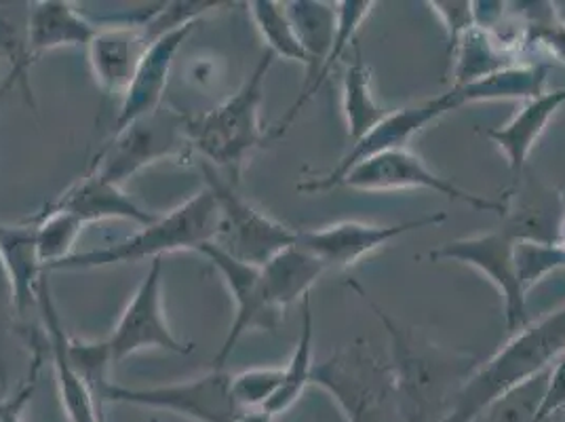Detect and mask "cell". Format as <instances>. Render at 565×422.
I'll return each instance as SVG.
<instances>
[{
  "label": "cell",
  "instance_id": "1",
  "mask_svg": "<svg viewBox=\"0 0 565 422\" xmlns=\"http://www.w3.org/2000/svg\"><path fill=\"white\" fill-rule=\"evenodd\" d=\"M565 351V305L511 340L465 378L441 422H472L495 399L548 370Z\"/></svg>",
  "mask_w": 565,
  "mask_h": 422
},
{
  "label": "cell",
  "instance_id": "2",
  "mask_svg": "<svg viewBox=\"0 0 565 422\" xmlns=\"http://www.w3.org/2000/svg\"><path fill=\"white\" fill-rule=\"evenodd\" d=\"M361 300L374 310L377 321L391 338V370L395 376L399 398L401 422H441L449 403L471 374L465 361H456L451 355L426 342L412 329L403 328L382 306L370 298V294L351 283ZM471 368V366H469Z\"/></svg>",
  "mask_w": 565,
  "mask_h": 422
},
{
  "label": "cell",
  "instance_id": "3",
  "mask_svg": "<svg viewBox=\"0 0 565 422\" xmlns=\"http://www.w3.org/2000/svg\"><path fill=\"white\" fill-rule=\"evenodd\" d=\"M220 235V210L212 190L192 194L182 205L159 215L152 224L141 226L136 235L115 243L78 250L71 259L55 264L53 271H94L117 264H136L163 260L175 252H199Z\"/></svg>",
  "mask_w": 565,
  "mask_h": 422
},
{
  "label": "cell",
  "instance_id": "4",
  "mask_svg": "<svg viewBox=\"0 0 565 422\" xmlns=\"http://www.w3.org/2000/svg\"><path fill=\"white\" fill-rule=\"evenodd\" d=\"M275 60L270 51H264L256 68L235 94L222 99L212 110L189 117L190 150L199 152L203 163L231 171L235 180L243 165L268 140L262 127V102L264 83Z\"/></svg>",
  "mask_w": 565,
  "mask_h": 422
},
{
  "label": "cell",
  "instance_id": "5",
  "mask_svg": "<svg viewBox=\"0 0 565 422\" xmlns=\"http://www.w3.org/2000/svg\"><path fill=\"white\" fill-rule=\"evenodd\" d=\"M310 384L330 393L347 422H401L391 363H382L367 345L354 342L317 363Z\"/></svg>",
  "mask_w": 565,
  "mask_h": 422
},
{
  "label": "cell",
  "instance_id": "6",
  "mask_svg": "<svg viewBox=\"0 0 565 422\" xmlns=\"http://www.w3.org/2000/svg\"><path fill=\"white\" fill-rule=\"evenodd\" d=\"M186 127L189 117L163 104L157 113L113 131V138L99 148L87 171L122 187L143 167L182 157L184 150H190Z\"/></svg>",
  "mask_w": 565,
  "mask_h": 422
},
{
  "label": "cell",
  "instance_id": "7",
  "mask_svg": "<svg viewBox=\"0 0 565 422\" xmlns=\"http://www.w3.org/2000/svg\"><path fill=\"white\" fill-rule=\"evenodd\" d=\"M231 378L224 368L205 374L157 387H125L108 380L99 393L102 403H122L148 410H163L192 422H236V405Z\"/></svg>",
  "mask_w": 565,
  "mask_h": 422
},
{
  "label": "cell",
  "instance_id": "8",
  "mask_svg": "<svg viewBox=\"0 0 565 422\" xmlns=\"http://www.w3.org/2000/svg\"><path fill=\"white\" fill-rule=\"evenodd\" d=\"M207 188L220 210V235L215 243L231 256L264 266L275 254L298 241V233L245 201L235 184L222 180L212 165L201 163Z\"/></svg>",
  "mask_w": 565,
  "mask_h": 422
},
{
  "label": "cell",
  "instance_id": "9",
  "mask_svg": "<svg viewBox=\"0 0 565 422\" xmlns=\"http://www.w3.org/2000/svg\"><path fill=\"white\" fill-rule=\"evenodd\" d=\"M113 366L136 352L159 351L190 355L192 342L180 340L167 324L163 310V260H152L136 294L122 308L117 326L106 338Z\"/></svg>",
  "mask_w": 565,
  "mask_h": 422
},
{
  "label": "cell",
  "instance_id": "10",
  "mask_svg": "<svg viewBox=\"0 0 565 422\" xmlns=\"http://www.w3.org/2000/svg\"><path fill=\"white\" fill-rule=\"evenodd\" d=\"M340 187L361 192H393V190H433L448 197L449 201L465 203L472 210L504 213L502 201H492L483 194H475L454 184L448 178L435 173L418 155L407 148L388 150L353 167L340 182Z\"/></svg>",
  "mask_w": 565,
  "mask_h": 422
},
{
  "label": "cell",
  "instance_id": "11",
  "mask_svg": "<svg viewBox=\"0 0 565 422\" xmlns=\"http://www.w3.org/2000/svg\"><path fill=\"white\" fill-rule=\"evenodd\" d=\"M458 108H462L460 97L454 89H449L448 94L437 95V97L424 99L420 104L386 113L363 140L351 146V150L340 159V163L335 165L330 173L298 184V190L315 194V192H328L331 188L340 187L342 178L356 165L382 152L405 148L414 136L423 131L424 127H428L430 123L446 117Z\"/></svg>",
  "mask_w": 565,
  "mask_h": 422
},
{
  "label": "cell",
  "instance_id": "12",
  "mask_svg": "<svg viewBox=\"0 0 565 422\" xmlns=\"http://www.w3.org/2000/svg\"><path fill=\"white\" fill-rule=\"evenodd\" d=\"M212 262L213 268L220 273L231 298L235 300V319L224 338V345L215 355V368H224L226 359L233 355L236 345L252 329H277L281 326L282 313L268 300L262 266L243 262L224 252L215 241L199 250Z\"/></svg>",
  "mask_w": 565,
  "mask_h": 422
},
{
  "label": "cell",
  "instance_id": "13",
  "mask_svg": "<svg viewBox=\"0 0 565 422\" xmlns=\"http://www.w3.org/2000/svg\"><path fill=\"white\" fill-rule=\"evenodd\" d=\"M428 256L435 262L469 264L486 275L504 300V324L511 336L530 324L525 308L527 294L519 283L513 262V239L500 229L483 235L449 241L437 250H430Z\"/></svg>",
  "mask_w": 565,
  "mask_h": 422
},
{
  "label": "cell",
  "instance_id": "14",
  "mask_svg": "<svg viewBox=\"0 0 565 422\" xmlns=\"http://www.w3.org/2000/svg\"><path fill=\"white\" fill-rule=\"evenodd\" d=\"M448 220L446 211H433L416 220L399 224H367V222H338L317 231H300L298 245H302L312 256L321 260L328 268H349L359 260L370 256L380 247L393 243L395 239L437 226Z\"/></svg>",
  "mask_w": 565,
  "mask_h": 422
},
{
  "label": "cell",
  "instance_id": "15",
  "mask_svg": "<svg viewBox=\"0 0 565 422\" xmlns=\"http://www.w3.org/2000/svg\"><path fill=\"white\" fill-rule=\"evenodd\" d=\"M152 7L125 15L117 20H104L94 41L87 48L89 68L97 87L108 95H120L131 85L141 57L150 45L143 20L150 15Z\"/></svg>",
  "mask_w": 565,
  "mask_h": 422
},
{
  "label": "cell",
  "instance_id": "16",
  "mask_svg": "<svg viewBox=\"0 0 565 422\" xmlns=\"http://www.w3.org/2000/svg\"><path fill=\"white\" fill-rule=\"evenodd\" d=\"M39 315L43 324V345L53 363L57 395L68 422H104L108 416L104 405L95 399L92 387L72 363L71 336L66 334L60 310L53 300L51 285L45 277L39 289Z\"/></svg>",
  "mask_w": 565,
  "mask_h": 422
},
{
  "label": "cell",
  "instance_id": "17",
  "mask_svg": "<svg viewBox=\"0 0 565 422\" xmlns=\"http://www.w3.org/2000/svg\"><path fill=\"white\" fill-rule=\"evenodd\" d=\"M194 28L196 24L178 28L173 32H167L163 36H159L157 41H152L148 45L131 85L120 97V108L115 118V131L127 127L129 123H134L138 118L157 113L163 106L167 83H169V76L173 71L175 55L186 43V39L192 34Z\"/></svg>",
  "mask_w": 565,
  "mask_h": 422
},
{
  "label": "cell",
  "instance_id": "18",
  "mask_svg": "<svg viewBox=\"0 0 565 422\" xmlns=\"http://www.w3.org/2000/svg\"><path fill=\"white\" fill-rule=\"evenodd\" d=\"M515 190L504 197L502 233L513 241L557 243L565 203L559 192L534 180H515ZM559 245V243H557Z\"/></svg>",
  "mask_w": 565,
  "mask_h": 422
},
{
  "label": "cell",
  "instance_id": "19",
  "mask_svg": "<svg viewBox=\"0 0 565 422\" xmlns=\"http://www.w3.org/2000/svg\"><path fill=\"white\" fill-rule=\"evenodd\" d=\"M47 208L66 211L85 226L102 220H127L141 229L159 218L140 208L138 201H134L122 187L110 184L92 171H85L62 194H57L55 201L47 203Z\"/></svg>",
  "mask_w": 565,
  "mask_h": 422
},
{
  "label": "cell",
  "instance_id": "20",
  "mask_svg": "<svg viewBox=\"0 0 565 422\" xmlns=\"http://www.w3.org/2000/svg\"><path fill=\"white\" fill-rule=\"evenodd\" d=\"M564 104L565 87L546 89L539 97L523 102L521 110L507 125L486 131V136L494 141L500 152L507 157L515 180L523 173L525 161L532 155L536 141L541 140L548 123Z\"/></svg>",
  "mask_w": 565,
  "mask_h": 422
},
{
  "label": "cell",
  "instance_id": "21",
  "mask_svg": "<svg viewBox=\"0 0 565 422\" xmlns=\"http://www.w3.org/2000/svg\"><path fill=\"white\" fill-rule=\"evenodd\" d=\"M102 22L66 0H39L30 7V49L34 60L57 49H87Z\"/></svg>",
  "mask_w": 565,
  "mask_h": 422
},
{
  "label": "cell",
  "instance_id": "22",
  "mask_svg": "<svg viewBox=\"0 0 565 422\" xmlns=\"http://www.w3.org/2000/svg\"><path fill=\"white\" fill-rule=\"evenodd\" d=\"M0 260L9 273L20 321L39 310V289L47 271L39 259L32 224H0Z\"/></svg>",
  "mask_w": 565,
  "mask_h": 422
},
{
  "label": "cell",
  "instance_id": "23",
  "mask_svg": "<svg viewBox=\"0 0 565 422\" xmlns=\"http://www.w3.org/2000/svg\"><path fill=\"white\" fill-rule=\"evenodd\" d=\"M326 271L328 266L296 241L262 266L268 300L282 313L287 306L308 296L310 287Z\"/></svg>",
  "mask_w": 565,
  "mask_h": 422
},
{
  "label": "cell",
  "instance_id": "24",
  "mask_svg": "<svg viewBox=\"0 0 565 422\" xmlns=\"http://www.w3.org/2000/svg\"><path fill=\"white\" fill-rule=\"evenodd\" d=\"M551 66L546 62L513 64L504 71L490 74L462 87H451L460 104H483V102H530L546 92Z\"/></svg>",
  "mask_w": 565,
  "mask_h": 422
},
{
  "label": "cell",
  "instance_id": "25",
  "mask_svg": "<svg viewBox=\"0 0 565 422\" xmlns=\"http://www.w3.org/2000/svg\"><path fill=\"white\" fill-rule=\"evenodd\" d=\"M342 113L351 146L363 140L386 115L377 104L372 89V72L363 60L359 43H354L353 62L347 66L342 81Z\"/></svg>",
  "mask_w": 565,
  "mask_h": 422
},
{
  "label": "cell",
  "instance_id": "26",
  "mask_svg": "<svg viewBox=\"0 0 565 422\" xmlns=\"http://www.w3.org/2000/svg\"><path fill=\"white\" fill-rule=\"evenodd\" d=\"M30 7L32 2L0 0V60L9 62V76L22 87L25 99L34 106L30 68L36 60L30 49Z\"/></svg>",
  "mask_w": 565,
  "mask_h": 422
},
{
  "label": "cell",
  "instance_id": "27",
  "mask_svg": "<svg viewBox=\"0 0 565 422\" xmlns=\"http://www.w3.org/2000/svg\"><path fill=\"white\" fill-rule=\"evenodd\" d=\"M312 345H315V317H312V305L308 294L302 298V324H300V336H298L296 349L289 357V363L282 368L281 389L266 405V412H270L275 419L279 414H285L289 408H294V403L307 391L312 370L317 366Z\"/></svg>",
  "mask_w": 565,
  "mask_h": 422
},
{
  "label": "cell",
  "instance_id": "28",
  "mask_svg": "<svg viewBox=\"0 0 565 422\" xmlns=\"http://www.w3.org/2000/svg\"><path fill=\"white\" fill-rule=\"evenodd\" d=\"M456 55V68H454V87H462L475 81H481L490 74L504 71L513 64H519L515 53L502 48L494 36L486 30L472 28L458 45L451 49Z\"/></svg>",
  "mask_w": 565,
  "mask_h": 422
},
{
  "label": "cell",
  "instance_id": "29",
  "mask_svg": "<svg viewBox=\"0 0 565 422\" xmlns=\"http://www.w3.org/2000/svg\"><path fill=\"white\" fill-rule=\"evenodd\" d=\"M247 13L264 41L266 51H270L277 60H287L302 64L307 68V55L300 45L296 30L287 18L285 4L275 0H252L247 2Z\"/></svg>",
  "mask_w": 565,
  "mask_h": 422
},
{
  "label": "cell",
  "instance_id": "30",
  "mask_svg": "<svg viewBox=\"0 0 565 422\" xmlns=\"http://www.w3.org/2000/svg\"><path fill=\"white\" fill-rule=\"evenodd\" d=\"M28 224H32V229H34L39 259L43 262L47 273L55 264L71 259L78 252L76 243H78V236L83 233L85 224L71 213L45 208L39 215L30 218Z\"/></svg>",
  "mask_w": 565,
  "mask_h": 422
},
{
  "label": "cell",
  "instance_id": "31",
  "mask_svg": "<svg viewBox=\"0 0 565 422\" xmlns=\"http://www.w3.org/2000/svg\"><path fill=\"white\" fill-rule=\"evenodd\" d=\"M548 372L551 368L532 378L530 382L513 389L511 393L495 399L494 403H490L472 422H534L544 398Z\"/></svg>",
  "mask_w": 565,
  "mask_h": 422
},
{
  "label": "cell",
  "instance_id": "32",
  "mask_svg": "<svg viewBox=\"0 0 565 422\" xmlns=\"http://www.w3.org/2000/svg\"><path fill=\"white\" fill-rule=\"evenodd\" d=\"M513 262L519 283L527 294L536 283L546 279L551 273L565 268V250L557 243L513 241Z\"/></svg>",
  "mask_w": 565,
  "mask_h": 422
},
{
  "label": "cell",
  "instance_id": "33",
  "mask_svg": "<svg viewBox=\"0 0 565 422\" xmlns=\"http://www.w3.org/2000/svg\"><path fill=\"white\" fill-rule=\"evenodd\" d=\"M282 368H249L231 378V391L241 412L266 410L281 389Z\"/></svg>",
  "mask_w": 565,
  "mask_h": 422
},
{
  "label": "cell",
  "instance_id": "34",
  "mask_svg": "<svg viewBox=\"0 0 565 422\" xmlns=\"http://www.w3.org/2000/svg\"><path fill=\"white\" fill-rule=\"evenodd\" d=\"M525 43L544 49L553 60L565 66V20L555 18V9H546L539 13L536 20H527L525 24Z\"/></svg>",
  "mask_w": 565,
  "mask_h": 422
},
{
  "label": "cell",
  "instance_id": "35",
  "mask_svg": "<svg viewBox=\"0 0 565 422\" xmlns=\"http://www.w3.org/2000/svg\"><path fill=\"white\" fill-rule=\"evenodd\" d=\"M428 7L439 15L446 25L449 36V51L458 45V41L475 28L472 2L469 0H437L428 2Z\"/></svg>",
  "mask_w": 565,
  "mask_h": 422
},
{
  "label": "cell",
  "instance_id": "36",
  "mask_svg": "<svg viewBox=\"0 0 565 422\" xmlns=\"http://www.w3.org/2000/svg\"><path fill=\"white\" fill-rule=\"evenodd\" d=\"M565 410V351L562 357L551 366L544 398L541 401V408L534 416V422H551L555 416H559Z\"/></svg>",
  "mask_w": 565,
  "mask_h": 422
},
{
  "label": "cell",
  "instance_id": "37",
  "mask_svg": "<svg viewBox=\"0 0 565 422\" xmlns=\"http://www.w3.org/2000/svg\"><path fill=\"white\" fill-rule=\"evenodd\" d=\"M18 321H20V317H18L13 285H11L9 273L0 260V384L2 387H4V347H7L9 334L15 329Z\"/></svg>",
  "mask_w": 565,
  "mask_h": 422
},
{
  "label": "cell",
  "instance_id": "38",
  "mask_svg": "<svg viewBox=\"0 0 565 422\" xmlns=\"http://www.w3.org/2000/svg\"><path fill=\"white\" fill-rule=\"evenodd\" d=\"M43 361H45V345H39V342H34V351H32V366H30V376H28V380H25L24 387L15 393V395H11V398L0 399V419L9 412V410H13L18 403H22V401H30L32 395H34V389H36V380H39V372H41V368H43Z\"/></svg>",
  "mask_w": 565,
  "mask_h": 422
},
{
  "label": "cell",
  "instance_id": "39",
  "mask_svg": "<svg viewBox=\"0 0 565 422\" xmlns=\"http://www.w3.org/2000/svg\"><path fill=\"white\" fill-rule=\"evenodd\" d=\"M217 62L213 60H205V57H199V60H192L186 68V76H189L190 83H194L196 87L201 89H207L215 85L217 81Z\"/></svg>",
  "mask_w": 565,
  "mask_h": 422
},
{
  "label": "cell",
  "instance_id": "40",
  "mask_svg": "<svg viewBox=\"0 0 565 422\" xmlns=\"http://www.w3.org/2000/svg\"><path fill=\"white\" fill-rule=\"evenodd\" d=\"M236 422H275V416L266 410H247L238 414Z\"/></svg>",
  "mask_w": 565,
  "mask_h": 422
},
{
  "label": "cell",
  "instance_id": "41",
  "mask_svg": "<svg viewBox=\"0 0 565 422\" xmlns=\"http://www.w3.org/2000/svg\"><path fill=\"white\" fill-rule=\"evenodd\" d=\"M28 403H30V401H22V403H18L13 410H9V412L0 419V422H24V416H22V414H24L25 405H28Z\"/></svg>",
  "mask_w": 565,
  "mask_h": 422
},
{
  "label": "cell",
  "instance_id": "42",
  "mask_svg": "<svg viewBox=\"0 0 565 422\" xmlns=\"http://www.w3.org/2000/svg\"><path fill=\"white\" fill-rule=\"evenodd\" d=\"M18 87V83L7 74V78L2 81V87H0V110H2V104H4V99L9 97V94L13 92Z\"/></svg>",
  "mask_w": 565,
  "mask_h": 422
},
{
  "label": "cell",
  "instance_id": "43",
  "mask_svg": "<svg viewBox=\"0 0 565 422\" xmlns=\"http://www.w3.org/2000/svg\"><path fill=\"white\" fill-rule=\"evenodd\" d=\"M557 243L562 245L565 250V213L564 218H562V222H559V231H557Z\"/></svg>",
  "mask_w": 565,
  "mask_h": 422
},
{
  "label": "cell",
  "instance_id": "44",
  "mask_svg": "<svg viewBox=\"0 0 565 422\" xmlns=\"http://www.w3.org/2000/svg\"><path fill=\"white\" fill-rule=\"evenodd\" d=\"M0 87H2V83H0Z\"/></svg>",
  "mask_w": 565,
  "mask_h": 422
},
{
  "label": "cell",
  "instance_id": "45",
  "mask_svg": "<svg viewBox=\"0 0 565 422\" xmlns=\"http://www.w3.org/2000/svg\"><path fill=\"white\" fill-rule=\"evenodd\" d=\"M104 422H108V419H106V421H104Z\"/></svg>",
  "mask_w": 565,
  "mask_h": 422
},
{
  "label": "cell",
  "instance_id": "46",
  "mask_svg": "<svg viewBox=\"0 0 565 422\" xmlns=\"http://www.w3.org/2000/svg\"><path fill=\"white\" fill-rule=\"evenodd\" d=\"M150 422H157V421H150Z\"/></svg>",
  "mask_w": 565,
  "mask_h": 422
}]
</instances>
